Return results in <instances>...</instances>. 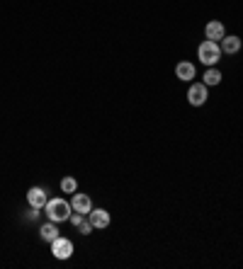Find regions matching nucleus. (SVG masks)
<instances>
[{"instance_id":"nucleus-1","label":"nucleus","mask_w":243,"mask_h":269,"mask_svg":"<svg viewBox=\"0 0 243 269\" xmlns=\"http://www.w3.org/2000/svg\"><path fill=\"white\" fill-rule=\"evenodd\" d=\"M44 214H47L49 221L54 223H61V221H68L71 214H73V206L71 201H66L64 196H54V199H49L47 206H44Z\"/></svg>"},{"instance_id":"nucleus-2","label":"nucleus","mask_w":243,"mask_h":269,"mask_svg":"<svg viewBox=\"0 0 243 269\" xmlns=\"http://www.w3.org/2000/svg\"><path fill=\"white\" fill-rule=\"evenodd\" d=\"M221 47H219V41H212V39H205L199 47H197V56H199V61L209 68V65H216L219 63V58H221Z\"/></svg>"},{"instance_id":"nucleus-3","label":"nucleus","mask_w":243,"mask_h":269,"mask_svg":"<svg viewBox=\"0 0 243 269\" xmlns=\"http://www.w3.org/2000/svg\"><path fill=\"white\" fill-rule=\"evenodd\" d=\"M209 100V87L205 83H192L190 90H187V102L192 107H202V104Z\"/></svg>"},{"instance_id":"nucleus-4","label":"nucleus","mask_w":243,"mask_h":269,"mask_svg":"<svg viewBox=\"0 0 243 269\" xmlns=\"http://www.w3.org/2000/svg\"><path fill=\"white\" fill-rule=\"evenodd\" d=\"M51 255H54L56 260H68V257L73 255V242L68 240V238H61V235H58L56 240L51 242Z\"/></svg>"},{"instance_id":"nucleus-5","label":"nucleus","mask_w":243,"mask_h":269,"mask_svg":"<svg viewBox=\"0 0 243 269\" xmlns=\"http://www.w3.org/2000/svg\"><path fill=\"white\" fill-rule=\"evenodd\" d=\"M49 201V192L44 187H32L27 192V204L34 206V209H44Z\"/></svg>"},{"instance_id":"nucleus-6","label":"nucleus","mask_w":243,"mask_h":269,"mask_svg":"<svg viewBox=\"0 0 243 269\" xmlns=\"http://www.w3.org/2000/svg\"><path fill=\"white\" fill-rule=\"evenodd\" d=\"M88 221L93 223L95 231H105L107 226H110V211H105V209H90V214H88Z\"/></svg>"},{"instance_id":"nucleus-7","label":"nucleus","mask_w":243,"mask_h":269,"mask_svg":"<svg viewBox=\"0 0 243 269\" xmlns=\"http://www.w3.org/2000/svg\"><path fill=\"white\" fill-rule=\"evenodd\" d=\"M71 206H73V211H78V214L88 216V214H90V209H93V199H90L88 194H78V192H73Z\"/></svg>"},{"instance_id":"nucleus-8","label":"nucleus","mask_w":243,"mask_h":269,"mask_svg":"<svg viewBox=\"0 0 243 269\" xmlns=\"http://www.w3.org/2000/svg\"><path fill=\"white\" fill-rule=\"evenodd\" d=\"M205 37H207V39H212V41H221V39L226 37L224 25H221L219 19H212V22H207V27H205Z\"/></svg>"},{"instance_id":"nucleus-9","label":"nucleus","mask_w":243,"mask_h":269,"mask_svg":"<svg viewBox=\"0 0 243 269\" xmlns=\"http://www.w3.org/2000/svg\"><path fill=\"white\" fill-rule=\"evenodd\" d=\"M195 75H197L195 63H190V61H180V63L175 65V78H180L183 83H190Z\"/></svg>"},{"instance_id":"nucleus-10","label":"nucleus","mask_w":243,"mask_h":269,"mask_svg":"<svg viewBox=\"0 0 243 269\" xmlns=\"http://www.w3.org/2000/svg\"><path fill=\"white\" fill-rule=\"evenodd\" d=\"M219 47H221V51H224V54L234 56V54H238V51H241L243 44H241V39H238V37H229V34H226V37L219 41Z\"/></svg>"},{"instance_id":"nucleus-11","label":"nucleus","mask_w":243,"mask_h":269,"mask_svg":"<svg viewBox=\"0 0 243 269\" xmlns=\"http://www.w3.org/2000/svg\"><path fill=\"white\" fill-rule=\"evenodd\" d=\"M39 238H42L44 242H49V245H51V242H54V240L58 238V228H56V223H54V221L44 223V226L39 228Z\"/></svg>"},{"instance_id":"nucleus-12","label":"nucleus","mask_w":243,"mask_h":269,"mask_svg":"<svg viewBox=\"0 0 243 269\" xmlns=\"http://www.w3.org/2000/svg\"><path fill=\"white\" fill-rule=\"evenodd\" d=\"M202 83L207 85V87H212V85H219L221 83V71L216 68V65H209L205 71V75H202Z\"/></svg>"},{"instance_id":"nucleus-13","label":"nucleus","mask_w":243,"mask_h":269,"mask_svg":"<svg viewBox=\"0 0 243 269\" xmlns=\"http://www.w3.org/2000/svg\"><path fill=\"white\" fill-rule=\"evenodd\" d=\"M61 189H64L66 194L78 192V182H75V177H64V180H61Z\"/></svg>"},{"instance_id":"nucleus-14","label":"nucleus","mask_w":243,"mask_h":269,"mask_svg":"<svg viewBox=\"0 0 243 269\" xmlns=\"http://www.w3.org/2000/svg\"><path fill=\"white\" fill-rule=\"evenodd\" d=\"M93 231H95L93 223L88 221V218H83V221H80V226H78V233H80V235H90Z\"/></svg>"},{"instance_id":"nucleus-15","label":"nucleus","mask_w":243,"mask_h":269,"mask_svg":"<svg viewBox=\"0 0 243 269\" xmlns=\"http://www.w3.org/2000/svg\"><path fill=\"white\" fill-rule=\"evenodd\" d=\"M39 211H42V209H34V206H29V211H27V216H25V218H27L29 223H34L39 218Z\"/></svg>"},{"instance_id":"nucleus-16","label":"nucleus","mask_w":243,"mask_h":269,"mask_svg":"<svg viewBox=\"0 0 243 269\" xmlns=\"http://www.w3.org/2000/svg\"><path fill=\"white\" fill-rule=\"evenodd\" d=\"M68 221L73 223L75 228H78V226H80V221H83V214H78V211H73V214H71V218H68Z\"/></svg>"}]
</instances>
